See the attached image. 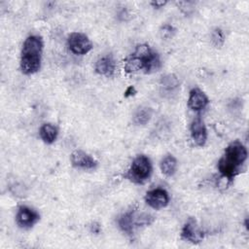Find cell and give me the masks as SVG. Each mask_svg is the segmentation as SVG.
Returning a JSON list of instances; mask_svg holds the SVG:
<instances>
[{
    "label": "cell",
    "instance_id": "3",
    "mask_svg": "<svg viewBox=\"0 0 249 249\" xmlns=\"http://www.w3.org/2000/svg\"><path fill=\"white\" fill-rule=\"evenodd\" d=\"M43 40L38 35H30L23 42L20 53V69L25 75H32L41 67Z\"/></svg>",
    "mask_w": 249,
    "mask_h": 249
},
{
    "label": "cell",
    "instance_id": "1",
    "mask_svg": "<svg viewBox=\"0 0 249 249\" xmlns=\"http://www.w3.org/2000/svg\"><path fill=\"white\" fill-rule=\"evenodd\" d=\"M161 66L158 53L147 44L137 45L134 52L124 61V70L127 73H153Z\"/></svg>",
    "mask_w": 249,
    "mask_h": 249
},
{
    "label": "cell",
    "instance_id": "20",
    "mask_svg": "<svg viewBox=\"0 0 249 249\" xmlns=\"http://www.w3.org/2000/svg\"><path fill=\"white\" fill-rule=\"evenodd\" d=\"M135 93H136L135 89H134L132 86H130V87H128V88L126 89V90L124 91V96H125V97H129V96L134 95Z\"/></svg>",
    "mask_w": 249,
    "mask_h": 249
},
{
    "label": "cell",
    "instance_id": "12",
    "mask_svg": "<svg viewBox=\"0 0 249 249\" xmlns=\"http://www.w3.org/2000/svg\"><path fill=\"white\" fill-rule=\"evenodd\" d=\"M95 72L105 77H112L116 71V61L112 55H104L98 58L94 65Z\"/></svg>",
    "mask_w": 249,
    "mask_h": 249
},
{
    "label": "cell",
    "instance_id": "10",
    "mask_svg": "<svg viewBox=\"0 0 249 249\" xmlns=\"http://www.w3.org/2000/svg\"><path fill=\"white\" fill-rule=\"evenodd\" d=\"M191 136L196 146L202 147L205 145L207 140V129L200 117H196L193 120L190 126Z\"/></svg>",
    "mask_w": 249,
    "mask_h": 249
},
{
    "label": "cell",
    "instance_id": "15",
    "mask_svg": "<svg viewBox=\"0 0 249 249\" xmlns=\"http://www.w3.org/2000/svg\"><path fill=\"white\" fill-rule=\"evenodd\" d=\"M160 170L161 172L167 176L171 177L175 174L177 169V160L172 155H167L160 160Z\"/></svg>",
    "mask_w": 249,
    "mask_h": 249
},
{
    "label": "cell",
    "instance_id": "8",
    "mask_svg": "<svg viewBox=\"0 0 249 249\" xmlns=\"http://www.w3.org/2000/svg\"><path fill=\"white\" fill-rule=\"evenodd\" d=\"M181 237L194 244H197L202 241L204 237V232L197 225L196 219L189 218L185 225L183 226L182 231H181Z\"/></svg>",
    "mask_w": 249,
    "mask_h": 249
},
{
    "label": "cell",
    "instance_id": "9",
    "mask_svg": "<svg viewBox=\"0 0 249 249\" xmlns=\"http://www.w3.org/2000/svg\"><path fill=\"white\" fill-rule=\"evenodd\" d=\"M70 161L75 168L83 170H92L98 165L97 160L82 150L74 151L70 156Z\"/></svg>",
    "mask_w": 249,
    "mask_h": 249
},
{
    "label": "cell",
    "instance_id": "11",
    "mask_svg": "<svg viewBox=\"0 0 249 249\" xmlns=\"http://www.w3.org/2000/svg\"><path fill=\"white\" fill-rule=\"evenodd\" d=\"M208 103L209 99L201 89L197 88L191 89L188 98V106L190 109L196 112H199L203 110L208 105Z\"/></svg>",
    "mask_w": 249,
    "mask_h": 249
},
{
    "label": "cell",
    "instance_id": "14",
    "mask_svg": "<svg viewBox=\"0 0 249 249\" xmlns=\"http://www.w3.org/2000/svg\"><path fill=\"white\" fill-rule=\"evenodd\" d=\"M39 134L46 144H53L58 135L57 127L53 124H44L40 127Z\"/></svg>",
    "mask_w": 249,
    "mask_h": 249
},
{
    "label": "cell",
    "instance_id": "22",
    "mask_svg": "<svg viewBox=\"0 0 249 249\" xmlns=\"http://www.w3.org/2000/svg\"><path fill=\"white\" fill-rule=\"evenodd\" d=\"M91 231L92 232H94V233H98L99 231H100V227H99V225L98 224H92V226H91Z\"/></svg>",
    "mask_w": 249,
    "mask_h": 249
},
{
    "label": "cell",
    "instance_id": "7",
    "mask_svg": "<svg viewBox=\"0 0 249 249\" xmlns=\"http://www.w3.org/2000/svg\"><path fill=\"white\" fill-rule=\"evenodd\" d=\"M169 195L166 190L162 188H156L146 193L145 201L153 209L159 210L164 208L169 203Z\"/></svg>",
    "mask_w": 249,
    "mask_h": 249
},
{
    "label": "cell",
    "instance_id": "4",
    "mask_svg": "<svg viewBox=\"0 0 249 249\" xmlns=\"http://www.w3.org/2000/svg\"><path fill=\"white\" fill-rule=\"evenodd\" d=\"M153 171L151 160L145 155H138L131 162L127 170L126 178L134 184L142 185L146 183Z\"/></svg>",
    "mask_w": 249,
    "mask_h": 249
},
{
    "label": "cell",
    "instance_id": "5",
    "mask_svg": "<svg viewBox=\"0 0 249 249\" xmlns=\"http://www.w3.org/2000/svg\"><path fill=\"white\" fill-rule=\"evenodd\" d=\"M67 46L74 54H86L92 49L89 37L81 32H72L67 39Z\"/></svg>",
    "mask_w": 249,
    "mask_h": 249
},
{
    "label": "cell",
    "instance_id": "21",
    "mask_svg": "<svg viewBox=\"0 0 249 249\" xmlns=\"http://www.w3.org/2000/svg\"><path fill=\"white\" fill-rule=\"evenodd\" d=\"M166 3H167L166 1H153V2H151V5H152L154 8L160 9V8L163 7Z\"/></svg>",
    "mask_w": 249,
    "mask_h": 249
},
{
    "label": "cell",
    "instance_id": "13",
    "mask_svg": "<svg viewBox=\"0 0 249 249\" xmlns=\"http://www.w3.org/2000/svg\"><path fill=\"white\" fill-rule=\"evenodd\" d=\"M118 225L122 231L125 232L128 235L133 234L135 229H137L135 225V212L127 211L122 214L118 219Z\"/></svg>",
    "mask_w": 249,
    "mask_h": 249
},
{
    "label": "cell",
    "instance_id": "2",
    "mask_svg": "<svg viewBox=\"0 0 249 249\" xmlns=\"http://www.w3.org/2000/svg\"><path fill=\"white\" fill-rule=\"evenodd\" d=\"M247 160V149L238 140L230 143L218 161V170L223 178L231 180L240 171Z\"/></svg>",
    "mask_w": 249,
    "mask_h": 249
},
{
    "label": "cell",
    "instance_id": "17",
    "mask_svg": "<svg viewBox=\"0 0 249 249\" xmlns=\"http://www.w3.org/2000/svg\"><path fill=\"white\" fill-rule=\"evenodd\" d=\"M160 87L167 91H172L179 86V80L174 74H167L161 77L160 79Z\"/></svg>",
    "mask_w": 249,
    "mask_h": 249
},
{
    "label": "cell",
    "instance_id": "19",
    "mask_svg": "<svg viewBox=\"0 0 249 249\" xmlns=\"http://www.w3.org/2000/svg\"><path fill=\"white\" fill-rule=\"evenodd\" d=\"M175 32H176V29L170 24H164L160 29V37L164 40H168V39L172 38L174 36Z\"/></svg>",
    "mask_w": 249,
    "mask_h": 249
},
{
    "label": "cell",
    "instance_id": "6",
    "mask_svg": "<svg viewBox=\"0 0 249 249\" xmlns=\"http://www.w3.org/2000/svg\"><path fill=\"white\" fill-rule=\"evenodd\" d=\"M40 220V214L33 208L21 205L18 207L16 214V223L17 225L24 230L31 229L36 225Z\"/></svg>",
    "mask_w": 249,
    "mask_h": 249
},
{
    "label": "cell",
    "instance_id": "16",
    "mask_svg": "<svg viewBox=\"0 0 249 249\" xmlns=\"http://www.w3.org/2000/svg\"><path fill=\"white\" fill-rule=\"evenodd\" d=\"M151 117H152V111L150 108H147V107L140 108L135 112L133 116V123L138 125H144L151 120Z\"/></svg>",
    "mask_w": 249,
    "mask_h": 249
},
{
    "label": "cell",
    "instance_id": "18",
    "mask_svg": "<svg viewBox=\"0 0 249 249\" xmlns=\"http://www.w3.org/2000/svg\"><path fill=\"white\" fill-rule=\"evenodd\" d=\"M211 42L216 48H221L225 42V36L220 28H215L211 33Z\"/></svg>",
    "mask_w": 249,
    "mask_h": 249
}]
</instances>
